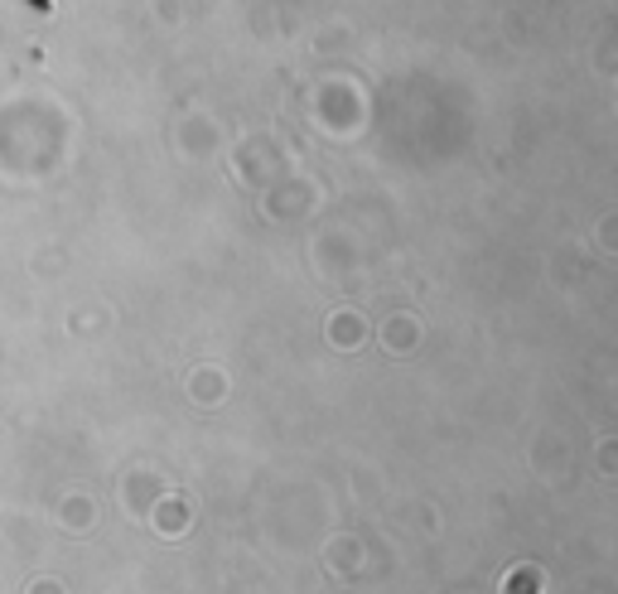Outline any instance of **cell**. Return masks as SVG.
<instances>
[{
  "label": "cell",
  "instance_id": "obj_1",
  "mask_svg": "<svg viewBox=\"0 0 618 594\" xmlns=\"http://www.w3.org/2000/svg\"><path fill=\"white\" fill-rule=\"evenodd\" d=\"M30 5H40V10H48V0H30Z\"/></svg>",
  "mask_w": 618,
  "mask_h": 594
}]
</instances>
